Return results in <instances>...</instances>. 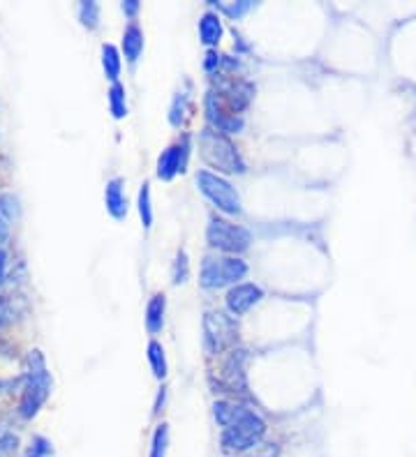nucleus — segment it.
Instances as JSON below:
<instances>
[{
	"instance_id": "obj_29",
	"label": "nucleus",
	"mask_w": 416,
	"mask_h": 457,
	"mask_svg": "<svg viewBox=\"0 0 416 457\" xmlns=\"http://www.w3.org/2000/svg\"><path fill=\"white\" fill-rule=\"evenodd\" d=\"M250 8H252V3H250V0H243L241 5H222V10L227 12L229 17H243Z\"/></svg>"
},
{
	"instance_id": "obj_18",
	"label": "nucleus",
	"mask_w": 416,
	"mask_h": 457,
	"mask_svg": "<svg viewBox=\"0 0 416 457\" xmlns=\"http://www.w3.org/2000/svg\"><path fill=\"white\" fill-rule=\"evenodd\" d=\"M199 37L206 46H215L222 39V21L215 12H206L199 21Z\"/></svg>"
},
{
	"instance_id": "obj_1",
	"label": "nucleus",
	"mask_w": 416,
	"mask_h": 457,
	"mask_svg": "<svg viewBox=\"0 0 416 457\" xmlns=\"http://www.w3.org/2000/svg\"><path fill=\"white\" fill-rule=\"evenodd\" d=\"M199 152L201 160L210 169L220 171V174H243L246 164L241 160V152L231 143V139L213 128H206L199 134Z\"/></svg>"
},
{
	"instance_id": "obj_28",
	"label": "nucleus",
	"mask_w": 416,
	"mask_h": 457,
	"mask_svg": "<svg viewBox=\"0 0 416 457\" xmlns=\"http://www.w3.org/2000/svg\"><path fill=\"white\" fill-rule=\"evenodd\" d=\"M19 439L14 434H3L0 436V457H10L17 450Z\"/></svg>"
},
{
	"instance_id": "obj_20",
	"label": "nucleus",
	"mask_w": 416,
	"mask_h": 457,
	"mask_svg": "<svg viewBox=\"0 0 416 457\" xmlns=\"http://www.w3.org/2000/svg\"><path fill=\"white\" fill-rule=\"evenodd\" d=\"M148 363H150V369H153V374L157 376V379H164V376H167V356H164L162 344L157 340L148 344Z\"/></svg>"
},
{
	"instance_id": "obj_25",
	"label": "nucleus",
	"mask_w": 416,
	"mask_h": 457,
	"mask_svg": "<svg viewBox=\"0 0 416 457\" xmlns=\"http://www.w3.org/2000/svg\"><path fill=\"white\" fill-rule=\"evenodd\" d=\"M190 275V263H188V254H185V250H181L176 254V261H174V284H183L188 280Z\"/></svg>"
},
{
	"instance_id": "obj_30",
	"label": "nucleus",
	"mask_w": 416,
	"mask_h": 457,
	"mask_svg": "<svg viewBox=\"0 0 416 457\" xmlns=\"http://www.w3.org/2000/svg\"><path fill=\"white\" fill-rule=\"evenodd\" d=\"M123 12H125V14H130V17L137 14V12H139V3H137V0H128V3H123Z\"/></svg>"
},
{
	"instance_id": "obj_14",
	"label": "nucleus",
	"mask_w": 416,
	"mask_h": 457,
	"mask_svg": "<svg viewBox=\"0 0 416 457\" xmlns=\"http://www.w3.org/2000/svg\"><path fill=\"white\" fill-rule=\"evenodd\" d=\"M248 412L250 409L241 407V404H236V402H229V400H220L213 404V416H215L217 425H220L222 429L234 425L236 420H241Z\"/></svg>"
},
{
	"instance_id": "obj_23",
	"label": "nucleus",
	"mask_w": 416,
	"mask_h": 457,
	"mask_svg": "<svg viewBox=\"0 0 416 457\" xmlns=\"http://www.w3.org/2000/svg\"><path fill=\"white\" fill-rule=\"evenodd\" d=\"M139 215H141L143 229H150L153 224V206H150V185L143 183L139 190Z\"/></svg>"
},
{
	"instance_id": "obj_21",
	"label": "nucleus",
	"mask_w": 416,
	"mask_h": 457,
	"mask_svg": "<svg viewBox=\"0 0 416 457\" xmlns=\"http://www.w3.org/2000/svg\"><path fill=\"white\" fill-rule=\"evenodd\" d=\"M109 109L111 114H114V118H125L128 116V102H125V85L123 83H111L109 88Z\"/></svg>"
},
{
	"instance_id": "obj_13",
	"label": "nucleus",
	"mask_w": 416,
	"mask_h": 457,
	"mask_svg": "<svg viewBox=\"0 0 416 457\" xmlns=\"http://www.w3.org/2000/svg\"><path fill=\"white\" fill-rule=\"evenodd\" d=\"M104 201H107V210L111 213V217L123 220V217L128 215V199H125L121 178H114V181L107 183V190H104Z\"/></svg>"
},
{
	"instance_id": "obj_17",
	"label": "nucleus",
	"mask_w": 416,
	"mask_h": 457,
	"mask_svg": "<svg viewBox=\"0 0 416 457\" xmlns=\"http://www.w3.org/2000/svg\"><path fill=\"white\" fill-rule=\"evenodd\" d=\"M164 307H167V298L164 294H155L146 305V328L150 335H157L164 326Z\"/></svg>"
},
{
	"instance_id": "obj_4",
	"label": "nucleus",
	"mask_w": 416,
	"mask_h": 457,
	"mask_svg": "<svg viewBox=\"0 0 416 457\" xmlns=\"http://www.w3.org/2000/svg\"><path fill=\"white\" fill-rule=\"evenodd\" d=\"M206 241L213 250L227 252V254H241L250 247L252 236L246 227L231 224L229 220L222 217H210L208 229H206Z\"/></svg>"
},
{
	"instance_id": "obj_12",
	"label": "nucleus",
	"mask_w": 416,
	"mask_h": 457,
	"mask_svg": "<svg viewBox=\"0 0 416 457\" xmlns=\"http://www.w3.org/2000/svg\"><path fill=\"white\" fill-rule=\"evenodd\" d=\"M229 358L222 365V383L231 393H243L246 390V351H229Z\"/></svg>"
},
{
	"instance_id": "obj_26",
	"label": "nucleus",
	"mask_w": 416,
	"mask_h": 457,
	"mask_svg": "<svg viewBox=\"0 0 416 457\" xmlns=\"http://www.w3.org/2000/svg\"><path fill=\"white\" fill-rule=\"evenodd\" d=\"M51 453H54V448H51V443L44 439V436H35L28 448V453H26V457H49Z\"/></svg>"
},
{
	"instance_id": "obj_2",
	"label": "nucleus",
	"mask_w": 416,
	"mask_h": 457,
	"mask_svg": "<svg viewBox=\"0 0 416 457\" xmlns=\"http://www.w3.org/2000/svg\"><path fill=\"white\" fill-rule=\"evenodd\" d=\"M264 434H266V423H264L255 412H248L241 420H236L234 425L224 427L220 434V446L224 453L246 455L248 450L259 446Z\"/></svg>"
},
{
	"instance_id": "obj_7",
	"label": "nucleus",
	"mask_w": 416,
	"mask_h": 457,
	"mask_svg": "<svg viewBox=\"0 0 416 457\" xmlns=\"http://www.w3.org/2000/svg\"><path fill=\"white\" fill-rule=\"evenodd\" d=\"M215 88L217 90H213V92L220 95V99L231 111H234V114H241L243 109H248L250 99L255 97V85L250 81H243V79H236V77L217 74Z\"/></svg>"
},
{
	"instance_id": "obj_9",
	"label": "nucleus",
	"mask_w": 416,
	"mask_h": 457,
	"mask_svg": "<svg viewBox=\"0 0 416 457\" xmlns=\"http://www.w3.org/2000/svg\"><path fill=\"white\" fill-rule=\"evenodd\" d=\"M204 107H206V116H208L210 125H213V130L222 132V134H231V132L243 130V118L239 114H234V111L222 102L217 92H213V90L208 92Z\"/></svg>"
},
{
	"instance_id": "obj_15",
	"label": "nucleus",
	"mask_w": 416,
	"mask_h": 457,
	"mask_svg": "<svg viewBox=\"0 0 416 457\" xmlns=\"http://www.w3.org/2000/svg\"><path fill=\"white\" fill-rule=\"evenodd\" d=\"M19 201L14 194H0V245L10 238L12 224H14Z\"/></svg>"
},
{
	"instance_id": "obj_5",
	"label": "nucleus",
	"mask_w": 416,
	"mask_h": 457,
	"mask_svg": "<svg viewBox=\"0 0 416 457\" xmlns=\"http://www.w3.org/2000/svg\"><path fill=\"white\" fill-rule=\"evenodd\" d=\"M197 185H199L201 194L213 201V206L217 210H222V213H227V215L243 213L239 192L234 190V185L229 181H224L222 176L210 174V171H199V174H197Z\"/></svg>"
},
{
	"instance_id": "obj_16",
	"label": "nucleus",
	"mask_w": 416,
	"mask_h": 457,
	"mask_svg": "<svg viewBox=\"0 0 416 457\" xmlns=\"http://www.w3.org/2000/svg\"><path fill=\"white\" fill-rule=\"evenodd\" d=\"M143 51V32L137 23H130L123 32V54L128 58V63L135 65Z\"/></svg>"
},
{
	"instance_id": "obj_6",
	"label": "nucleus",
	"mask_w": 416,
	"mask_h": 457,
	"mask_svg": "<svg viewBox=\"0 0 416 457\" xmlns=\"http://www.w3.org/2000/svg\"><path fill=\"white\" fill-rule=\"evenodd\" d=\"M204 333H206V344L213 354H224L239 344V326L224 312H206Z\"/></svg>"
},
{
	"instance_id": "obj_31",
	"label": "nucleus",
	"mask_w": 416,
	"mask_h": 457,
	"mask_svg": "<svg viewBox=\"0 0 416 457\" xmlns=\"http://www.w3.org/2000/svg\"><path fill=\"white\" fill-rule=\"evenodd\" d=\"M3 275H5V254L0 252V282H3Z\"/></svg>"
},
{
	"instance_id": "obj_3",
	"label": "nucleus",
	"mask_w": 416,
	"mask_h": 457,
	"mask_svg": "<svg viewBox=\"0 0 416 457\" xmlns=\"http://www.w3.org/2000/svg\"><path fill=\"white\" fill-rule=\"evenodd\" d=\"M248 275L246 261L236 259V256H220L210 254L201 261V273H199V284L204 289H222L239 284V280Z\"/></svg>"
},
{
	"instance_id": "obj_22",
	"label": "nucleus",
	"mask_w": 416,
	"mask_h": 457,
	"mask_svg": "<svg viewBox=\"0 0 416 457\" xmlns=\"http://www.w3.org/2000/svg\"><path fill=\"white\" fill-rule=\"evenodd\" d=\"M169 448V425L160 423L153 432V443H150V455L148 457H167Z\"/></svg>"
},
{
	"instance_id": "obj_27",
	"label": "nucleus",
	"mask_w": 416,
	"mask_h": 457,
	"mask_svg": "<svg viewBox=\"0 0 416 457\" xmlns=\"http://www.w3.org/2000/svg\"><path fill=\"white\" fill-rule=\"evenodd\" d=\"M277 455H280L277 443H259V446H255L252 450L246 453V457H277Z\"/></svg>"
},
{
	"instance_id": "obj_8",
	"label": "nucleus",
	"mask_w": 416,
	"mask_h": 457,
	"mask_svg": "<svg viewBox=\"0 0 416 457\" xmlns=\"http://www.w3.org/2000/svg\"><path fill=\"white\" fill-rule=\"evenodd\" d=\"M51 393V376L49 372H44V369H39V372H32V376L28 379L23 388V395H21V402H19V414H21V418L30 420L32 416L39 412V407L46 402V397Z\"/></svg>"
},
{
	"instance_id": "obj_19",
	"label": "nucleus",
	"mask_w": 416,
	"mask_h": 457,
	"mask_svg": "<svg viewBox=\"0 0 416 457\" xmlns=\"http://www.w3.org/2000/svg\"><path fill=\"white\" fill-rule=\"evenodd\" d=\"M102 68L104 74H107L109 81H118V74H121V54L114 44H104L102 46Z\"/></svg>"
},
{
	"instance_id": "obj_11",
	"label": "nucleus",
	"mask_w": 416,
	"mask_h": 457,
	"mask_svg": "<svg viewBox=\"0 0 416 457\" xmlns=\"http://www.w3.org/2000/svg\"><path fill=\"white\" fill-rule=\"evenodd\" d=\"M261 298H264V291L257 287V284L243 282V284H236V287H231L224 301H227L229 314L243 316L246 312H250V309H252L255 305L261 301Z\"/></svg>"
},
{
	"instance_id": "obj_10",
	"label": "nucleus",
	"mask_w": 416,
	"mask_h": 457,
	"mask_svg": "<svg viewBox=\"0 0 416 457\" xmlns=\"http://www.w3.org/2000/svg\"><path fill=\"white\" fill-rule=\"evenodd\" d=\"M188 155H190V139L185 136L181 143L169 145L167 150L157 160V178L160 181H171L176 174H183L188 167Z\"/></svg>"
},
{
	"instance_id": "obj_24",
	"label": "nucleus",
	"mask_w": 416,
	"mask_h": 457,
	"mask_svg": "<svg viewBox=\"0 0 416 457\" xmlns=\"http://www.w3.org/2000/svg\"><path fill=\"white\" fill-rule=\"evenodd\" d=\"M79 19H81V23L86 28L95 30L97 26H100V8H97V3H81Z\"/></svg>"
}]
</instances>
